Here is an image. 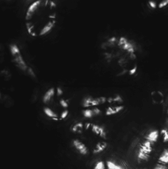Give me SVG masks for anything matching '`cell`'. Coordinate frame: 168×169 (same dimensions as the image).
<instances>
[{
  "mask_svg": "<svg viewBox=\"0 0 168 169\" xmlns=\"http://www.w3.org/2000/svg\"><path fill=\"white\" fill-rule=\"evenodd\" d=\"M56 4L52 1H38L29 7L26 16L29 33L42 36L49 32L55 23Z\"/></svg>",
  "mask_w": 168,
  "mask_h": 169,
  "instance_id": "6da1fadb",
  "label": "cell"
},
{
  "mask_svg": "<svg viewBox=\"0 0 168 169\" xmlns=\"http://www.w3.org/2000/svg\"><path fill=\"white\" fill-rule=\"evenodd\" d=\"M10 51L13 62L16 66L21 70H25L27 66L25 62L19 48L15 45H10Z\"/></svg>",
  "mask_w": 168,
  "mask_h": 169,
  "instance_id": "7a4b0ae2",
  "label": "cell"
},
{
  "mask_svg": "<svg viewBox=\"0 0 168 169\" xmlns=\"http://www.w3.org/2000/svg\"><path fill=\"white\" fill-rule=\"evenodd\" d=\"M152 143L147 141L141 144L138 153V158L141 161H147L152 153Z\"/></svg>",
  "mask_w": 168,
  "mask_h": 169,
  "instance_id": "3957f363",
  "label": "cell"
},
{
  "mask_svg": "<svg viewBox=\"0 0 168 169\" xmlns=\"http://www.w3.org/2000/svg\"><path fill=\"white\" fill-rule=\"evenodd\" d=\"M73 144L75 149L81 155H86L88 153V150L87 147L81 141L78 139H75L73 141Z\"/></svg>",
  "mask_w": 168,
  "mask_h": 169,
  "instance_id": "277c9868",
  "label": "cell"
},
{
  "mask_svg": "<svg viewBox=\"0 0 168 169\" xmlns=\"http://www.w3.org/2000/svg\"><path fill=\"white\" fill-rule=\"evenodd\" d=\"M152 101L156 104H161L164 102V95L160 91H154L151 94Z\"/></svg>",
  "mask_w": 168,
  "mask_h": 169,
  "instance_id": "5b68a950",
  "label": "cell"
},
{
  "mask_svg": "<svg viewBox=\"0 0 168 169\" xmlns=\"http://www.w3.org/2000/svg\"><path fill=\"white\" fill-rule=\"evenodd\" d=\"M91 128L92 132L97 135L104 138H106V134L103 127L97 125L92 124H91Z\"/></svg>",
  "mask_w": 168,
  "mask_h": 169,
  "instance_id": "8992f818",
  "label": "cell"
},
{
  "mask_svg": "<svg viewBox=\"0 0 168 169\" xmlns=\"http://www.w3.org/2000/svg\"><path fill=\"white\" fill-rule=\"evenodd\" d=\"M108 144L104 141L99 142L97 143L93 149V153L97 154L103 152L107 148Z\"/></svg>",
  "mask_w": 168,
  "mask_h": 169,
  "instance_id": "52a82bcc",
  "label": "cell"
},
{
  "mask_svg": "<svg viewBox=\"0 0 168 169\" xmlns=\"http://www.w3.org/2000/svg\"><path fill=\"white\" fill-rule=\"evenodd\" d=\"M124 108L123 106L109 107L107 109L106 113L107 115H111L118 113Z\"/></svg>",
  "mask_w": 168,
  "mask_h": 169,
  "instance_id": "ba28073f",
  "label": "cell"
},
{
  "mask_svg": "<svg viewBox=\"0 0 168 169\" xmlns=\"http://www.w3.org/2000/svg\"><path fill=\"white\" fill-rule=\"evenodd\" d=\"M158 163L165 165L168 164V149L163 151L158 160Z\"/></svg>",
  "mask_w": 168,
  "mask_h": 169,
  "instance_id": "9c48e42d",
  "label": "cell"
},
{
  "mask_svg": "<svg viewBox=\"0 0 168 169\" xmlns=\"http://www.w3.org/2000/svg\"><path fill=\"white\" fill-rule=\"evenodd\" d=\"M83 105L84 107H87L96 106L99 104L97 98L93 99L88 98L84 100Z\"/></svg>",
  "mask_w": 168,
  "mask_h": 169,
  "instance_id": "30bf717a",
  "label": "cell"
},
{
  "mask_svg": "<svg viewBox=\"0 0 168 169\" xmlns=\"http://www.w3.org/2000/svg\"><path fill=\"white\" fill-rule=\"evenodd\" d=\"M159 136V133L157 131H153L151 132L146 137L147 141L150 142L151 143L155 142L157 140Z\"/></svg>",
  "mask_w": 168,
  "mask_h": 169,
  "instance_id": "8fae6325",
  "label": "cell"
},
{
  "mask_svg": "<svg viewBox=\"0 0 168 169\" xmlns=\"http://www.w3.org/2000/svg\"><path fill=\"white\" fill-rule=\"evenodd\" d=\"M106 165L108 169H125L118 164L111 161H107Z\"/></svg>",
  "mask_w": 168,
  "mask_h": 169,
  "instance_id": "7c38bea8",
  "label": "cell"
},
{
  "mask_svg": "<svg viewBox=\"0 0 168 169\" xmlns=\"http://www.w3.org/2000/svg\"><path fill=\"white\" fill-rule=\"evenodd\" d=\"M54 89H51L48 90L44 95L43 98V101L44 102H47L50 101L51 98L54 95Z\"/></svg>",
  "mask_w": 168,
  "mask_h": 169,
  "instance_id": "4fadbf2b",
  "label": "cell"
},
{
  "mask_svg": "<svg viewBox=\"0 0 168 169\" xmlns=\"http://www.w3.org/2000/svg\"><path fill=\"white\" fill-rule=\"evenodd\" d=\"M83 115L85 117L90 118L95 115H96L95 114L93 109H87L84 110L83 111Z\"/></svg>",
  "mask_w": 168,
  "mask_h": 169,
  "instance_id": "5bb4252c",
  "label": "cell"
},
{
  "mask_svg": "<svg viewBox=\"0 0 168 169\" xmlns=\"http://www.w3.org/2000/svg\"><path fill=\"white\" fill-rule=\"evenodd\" d=\"M161 135L164 142L168 143V132L166 130H162L161 132Z\"/></svg>",
  "mask_w": 168,
  "mask_h": 169,
  "instance_id": "9a60e30c",
  "label": "cell"
},
{
  "mask_svg": "<svg viewBox=\"0 0 168 169\" xmlns=\"http://www.w3.org/2000/svg\"><path fill=\"white\" fill-rule=\"evenodd\" d=\"M83 128V125L81 123L76 124L73 128V131L74 132H81Z\"/></svg>",
  "mask_w": 168,
  "mask_h": 169,
  "instance_id": "2e32d148",
  "label": "cell"
},
{
  "mask_svg": "<svg viewBox=\"0 0 168 169\" xmlns=\"http://www.w3.org/2000/svg\"><path fill=\"white\" fill-rule=\"evenodd\" d=\"M123 100L118 95L114 98H109L108 100L109 103H112L113 102H121Z\"/></svg>",
  "mask_w": 168,
  "mask_h": 169,
  "instance_id": "e0dca14e",
  "label": "cell"
},
{
  "mask_svg": "<svg viewBox=\"0 0 168 169\" xmlns=\"http://www.w3.org/2000/svg\"><path fill=\"white\" fill-rule=\"evenodd\" d=\"M94 169H106L105 165L103 161H98L95 164Z\"/></svg>",
  "mask_w": 168,
  "mask_h": 169,
  "instance_id": "ac0fdd59",
  "label": "cell"
},
{
  "mask_svg": "<svg viewBox=\"0 0 168 169\" xmlns=\"http://www.w3.org/2000/svg\"><path fill=\"white\" fill-rule=\"evenodd\" d=\"M44 112L47 116L50 117L55 118L57 117L56 115L55 114L52 110L49 109L47 108L45 109Z\"/></svg>",
  "mask_w": 168,
  "mask_h": 169,
  "instance_id": "d6986e66",
  "label": "cell"
},
{
  "mask_svg": "<svg viewBox=\"0 0 168 169\" xmlns=\"http://www.w3.org/2000/svg\"><path fill=\"white\" fill-rule=\"evenodd\" d=\"M153 169H168V168L165 165L159 163L155 166Z\"/></svg>",
  "mask_w": 168,
  "mask_h": 169,
  "instance_id": "ffe728a7",
  "label": "cell"
},
{
  "mask_svg": "<svg viewBox=\"0 0 168 169\" xmlns=\"http://www.w3.org/2000/svg\"><path fill=\"white\" fill-rule=\"evenodd\" d=\"M168 4V0H164L161 2L159 4V8H162L165 6H166Z\"/></svg>",
  "mask_w": 168,
  "mask_h": 169,
  "instance_id": "44dd1931",
  "label": "cell"
},
{
  "mask_svg": "<svg viewBox=\"0 0 168 169\" xmlns=\"http://www.w3.org/2000/svg\"><path fill=\"white\" fill-rule=\"evenodd\" d=\"M97 100H98L99 105L104 103L106 101V98L104 97H100L97 98Z\"/></svg>",
  "mask_w": 168,
  "mask_h": 169,
  "instance_id": "7402d4cb",
  "label": "cell"
},
{
  "mask_svg": "<svg viewBox=\"0 0 168 169\" xmlns=\"http://www.w3.org/2000/svg\"><path fill=\"white\" fill-rule=\"evenodd\" d=\"M148 3H149L150 6L153 8H155L157 7V3L155 1H149Z\"/></svg>",
  "mask_w": 168,
  "mask_h": 169,
  "instance_id": "603a6c76",
  "label": "cell"
},
{
  "mask_svg": "<svg viewBox=\"0 0 168 169\" xmlns=\"http://www.w3.org/2000/svg\"><path fill=\"white\" fill-rule=\"evenodd\" d=\"M61 104L62 106L64 107H67L68 106V104L64 100H62L60 101Z\"/></svg>",
  "mask_w": 168,
  "mask_h": 169,
  "instance_id": "cb8c5ba5",
  "label": "cell"
},
{
  "mask_svg": "<svg viewBox=\"0 0 168 169\" xmlns=\"http://www.w3.org/2000/svg\"><path fill=\"white\" fill-rule=\"evenodd\" d=\"M68 114V112L66 111L63 112L61 115V117L62 118H64L67 116Z\"/></svg>",
  "mask_w": 168,
  "mask_h": 169,
  "instance_id": "d4e9b609",
  "label": "cell"
},
{
  "mask_svg": "<svg viewBox=\"0 0 168 169\" xmlns=\"http://www.w3.org/2000/svg\"><path fill=\"white\" fill-rule=\"evenodd\" d=\"M63 92L60 88H58L57 89V94L58 95H60L62 94Z\"/></svg>",
  "mask_w": 168,
  "mask_h": 169,
  "instance_id": "484cf974",
  "label": "cell"
},
{
  "mask_svg": "<svg viewBox=\"0 0 168 169\" xmlns=\"http://www.w3.org/2000/svg\"><path fill=\"white\" fill-rule=\"evenodd\" d=\"M91 126V124L89 123H87L86 124V129H88L90 126Z\"/></svg>",
  "mask_w": 168,
  "mask_h": 169,
  "instance_id": "4316f807",
  "label": "cell"
},
{
  "mask_svg": "<svg viewBox=\"0 0 168 169\" xmlns=\"http://www.w3.org/2000/svg\"></svg>",
  "mask_w": 168,
  "mask_h": 169,
  "instance_id": "83f0119b",
  "label": "cell"
}]
</instances>
